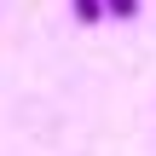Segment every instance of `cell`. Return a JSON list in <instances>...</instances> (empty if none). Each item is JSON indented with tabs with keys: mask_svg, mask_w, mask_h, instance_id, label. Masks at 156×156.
<instances>
[{
	"mask_svg": "<svg viewBox=\"0 0 156 156\" xmlns=\"http://www.w3.org/2000/svg\"><path fill=\"white\" fill-rule=\"evenodd\" d=\"M75 17L81 23H104L110 12H104V0H75Z\"/></svg>",
	"mask_w": 156,
	"mask_h": 156,
	"instance_id": "1",
	"label": "cell"
},
{
	"mask_svg": "<svg viewBox=\"0 0 156 156\" xmlns=\"http://www.w3.org/2000/svg\"><path fill=\"white\" fill-rule=\"evenodd\" d=\"M104 12L122 23V17H133V12H139V0H104Z\"/></svg>",
	"mask_w": 156,
	"mask_h": 156,
	"instance_id": "2",
	"label": "cell"
}]
</instances>
